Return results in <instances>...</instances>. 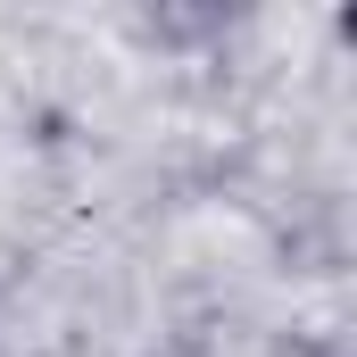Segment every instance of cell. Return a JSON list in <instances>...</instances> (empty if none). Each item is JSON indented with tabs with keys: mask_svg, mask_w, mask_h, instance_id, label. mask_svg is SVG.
Masks as SVG:
<instances>
[]
</instances>
